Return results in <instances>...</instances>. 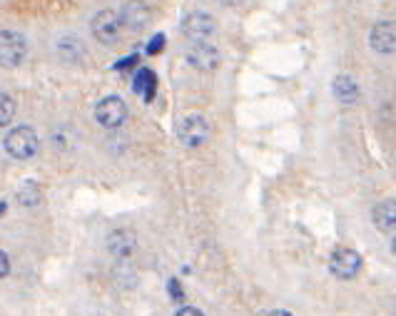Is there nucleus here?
I'll return each instance as SVG.
<instances>
[{
    "mask_svg": "<svg viewBox=\"0 0 396 316\" xmlns=\"http://www.w3.org/2000/svg\"><path fill=\"white\" fill-rule=\"evenodd\" d=\"M90 30H93V35L103 45H115L117 40H120V30H122L120 13H115V11L95 13L93 20H90Z\"/></svg>",
    "mask_w": 396,
    "mask_h": 316,
    "instance_id": "nucleus-4",
    "label": "nucleus"
},
{
    "mask_svg": "<svg viewBox=\"0 0 396 316\" xmlns=\"http://www.w3.org/2000/svg\"><path fill=\"white\" fill-rule=\"evenodd\" d=\"M180 27L190 40L202 43V40H207L209 35L215 33V20H212V15H207V13L194 11V13H187V15L182 18Z\"/></svg>",
    "mask_w": 396,
    "mask_h": 316,
    "instance_id": "nucleus-7",
    "label": "nucleus"
},
{
    "mask_svg": "<svg viewBox=\"0 0 396 316\" xmlns=\"http://www.w3.org/2000/svg\"><path fill=\"white\" fill-rule=\"evenodd\" d=\"M369 43L376 53L391 55L396 53V20H379L371 27V35H369Z\"/></svg>",
    "mask_w": 396,
    "mask_h": 316,
    "instance_id": "nucleus-8",
    "label": "nucleus"
},
{
    "mask_svg": "<svg viewBox=\"0 0 396 316\" xmlns=\"http://www.w3.org/2000/svg\"><path fill=\"white\" fill-rule=\"evenodd\" d=\"M150 18H152V13H150V8L145 6V3H125L120 11L122 25L130 27V30H143V27H147Z\"/></svg>",
    "mask_w": 396,
    "mask_h": 316,
    "instance_id": "nucleus-10",
    "label": "nucleus"
},
{
    "mask_svg": "<svg viewBox=\"0 0 396 316\" xmlns=\"http://www.w3.org/2000/svg\"><path fill=\"white\" fill-rule=\"evenodd\" d=\"M8 272H11V259H8L6 251H0V279L8 277Z\"/></svg>",
    "mask_w": 396,
    "mask_h": 316,
    "instance_id": "nucleus-21",
    "label": "nucleus"
},
{
    "mask_svg": "<svg viewBox=\"0 0 396 316\" xmlns=\"http://www.w3.org/2000/svg\"><path fill=\"white\" fill-rule=\"evenodd\" d=\"M95 120H98L103 127H107V130L120 127L122 122L127 120V105L122 103L120 98H115V95L100 100L98 107H95Z\"/></svg>",
    "mask_w": 396,
    "mask_h": 316,
    "instance_id": "nucleus-6",
    "label": "nucleus"
},
{
    "mask_svg": "<svg viewBox=\"0 0 396 316\" xmlns=\"http://www.w3.org/2000/svg\"><path fill=\"white\" fill-rule=\"evenodd\" d=\"M132 88L138 95H143L145 103H152L154 93H157V75L150 67H140L135 80H132Z\"/></svg>",
    "mask_w": 396,
    "mask_h": 316,
    "instance_id": "nucleus-14",
    "label": "nucleus"
},
{
    "mask_svg": "<svg viewBox=\"0 0 396 316\" xmlns=\"http://www.w3.org/2000/svg\"><path fill=\"white\" fill-rule=\"evenodd\" d=\"M175 316H204V314L197 309V306H182V309L177 311Z\"/></svg>",
    "mask_w": 396,
    "mask_h": 316,
    "instance_id": "nucleus-22",
    "label": "nucleus"
},
{
    "mask_svg": "<svg viewBox=\"0 0 396 316\" xmlns=\"http://www.w3.org/2000/svg\"><path fill=\"white\" fill-rule=\"evenodd\" d=\"M3 212H6V202H0V217H3Z\"/></svg>",
    "mask_w": 396,
    "mask_h": 316,
    "instance_id": "nucleus-25",
    "label": "nucleus"
},
{
    "mask_svg": "<svg viewBox=\"0 0 396 316\" xmlns=\"http://www.w3.org/2000/svg\"><path fill=\"white\" fill-rule=\"evenodd\" d=\"M209 132H212L209 122L197 112L182 117L180 125H177V137H180V142L185 147H199V145H204L209 140Z\"/></svg>",
    "mask_w": 396,
    "mask_h": 316,
    "instance_id": "nucleus-2",
    "label": "nucleus"
},
{
    "mask_svg": "<svg viewBox=\"0 0 396 316\" xmlns=\"http://www.w3.org/2000/svg\"><path fill=\"white\" fill-rule=\"evenodd\" d=\"M13 117H15V100L11 95L0 93V127L11 125Z\"/></svg>",
    "mask_w": 396,
    "mask_h": 316,
    "instance_id": "nucleus-17",
    "label": "nucleus"
},
{
    "mask_svg": "<svg viewBox=\"0 0 396 316\" xmlns=\"http://www.w3.org/2000/svg\"><path fill=\"white\" fill-rule=\"evenodd\" d=\"M3 147H6V152L11 154V157L30 159L38 154L40 142H38V135H35L33 127L20 125V127H13V130L8 132L6 140H3Z\"/></svg>",
    "mask_w": 396,
    "mask_h": 316,
    "instance_id": "nucleus-1",
    "label": "nucleus"
},
{
    "mask_svg": "<svg viewBox=\"0 0 396 316\" xmlns=\"http://www.w3.org/2000/svg\"><path fill=\"white\" fill-rule=\"evenodd\" d=\"M362 269V256L359 251L347 249V246H341V249H334V254L329 256V272L334 274L336 279H354Z\"/></svg>",
    "mask_w": 396,
    "mask_h": 316,
    "instance_id": "nucleus-5",
    "label": "nucleus"
},
{
    "mask_svg": "<svg viewBox=\"0 0 396 316\" xmlns=\"http://www.w3.org/2000/svg\"><path fill=\"white\" fill-rule=\"evenodd\" d=\"M28 55V40L15 30H0V65L18 67Z\"/></svg>",
    "mask_w": 396,
    "mask_h": 316,
    "instance_id": "nucleus-3",
    "label": "nucleus"
},
{
    "mask_svg": "<svg viewBox=\"0 0 396 316\" xmlns=\"http://www.w3.org/2000/svg\"><path fill=\"white\" fill-rule=\"evenodd\" d=\"M187 62L192 67L202 72H212L220 67V50L215 45H207V43H197L194 48H190L187 53Z\"/></svg>",
    "mask_w": 396,
    "mask_h": 316,
    "instance_id": "nucleus-9",
    "label": "nucleus"
},
{
    "mask_svg": "<svg viewBox=\"0 0 396 316\" xmlns=\"http://www.w3.org/2000/svg\"><path fill=\"white\" fill-rule=\"evenodd\" d=\"M162 48H165V35L157 33V35H154V38L147 43V55H157V53H162Z\"/></svg>",
    "mask_w": 396,
    "mask_h": 316,
    "instance_id": "nucleus-18",
    "label": "nucleus"
},
{
    "mask_svg": "<svg viewBox=\"0 0 396 316\" xmlns=\"http://www.w3.org/2000/svg\"><path fill=\"white\" fill-rule=\"evenodd\" d=\"M391 251H394V256H396V237L391 239Z\"/></svg>",
    "mask_w": 396,
    "mask_h": 316,
    "instance_id": "nucleus-24",
    "label": "nucleus"
},
{
    "mask_svg": "<svg viewBox=\"0 0 396 316\" xmlns=\"http://www.w3.org/2000/svg\"><path fill=\"white\" fill-rule=\"evenodd\" d=\"M58 55H60L65 62H77L85 55V48H83V43H80L77 38L65 35V38L58 43Z\"/></svg>",
    "mask_w": 396,
    "mask_h": 316,
    "instance_id": "nucleus-15",
    "label": "nucleus"
},
{
    "mask_svg": "<svg viewBox=\"0 0 396 316\" xmlns=\"http://www.w3.org/2000/svg\"><path fill=\"white\" fill-rule=\"evenodd\" d=\"M132 65H138V55H130V58H125V60L115 62V70H130Z\"/></svg>",
    "mask_w": 396,
    "mask_h": 316,
    "instance_id": "nucleus-20",
    "label": "nucleus"
},
{
    "mask_svg": "<svg viewBox=\"0 0 396 316\" xmlns=\"http://www.w3.org/2000/svg\"><path fill=\"white\" fill-rule=\"evenodd\" d=\"M135 246H138V239H135V235H132L130 229H115V232H110V237H107V251L120 256V259L132 256Z\"/></svg>",
    "mask_w": 396,
    "mask_h": 316,
    "instance_id": "nucleus-11",
    "label": "nucleus"
},
{
    "mask_svg": "<svg viewBox=\"0 0 396 316\" xmlns=\"http://www.w3.org/2000/svg\"><path fill=\"white\" fill-rule=\"evenodd\" d=\"M167 291H170V296L172 299H185V291H182V287H180V282H177V279H170V282H167Z\"/></svg>",
    "mask_w": 396,
    "mask_h": 316,
    "instance_id": "nucleus-19",
    "label": "nucleus"
},
{
    "mask_svg": "<svg viewBox=\"0 0 396 316\" xmlns=\"http://www.w3.org/2000/svg\"><path fill=\"white\" fill-rule=\"evenodd\" d=\"M267 316H294V314H289V311H284V309H275V311H270Z\"/></svg>",
    "mask_w": 396,
    "mask_h": 316,
    "instance_id": "nucleus-23",
    "label": "nucleus"
},
{
    "mask_svg": "<svg viewBox=\"0 0 396 316\" xmlns=\"http://www.w3.org/2000/svg\"><path fill=\"white\" fill-rule=\"evenodd\" d=\"M371 222L379 232H394L396 229V199H381L371 209Z\"/></svg>",
    "mask_w": 396,
    "mask_h": 316,
    "instance_id": "nucleus-12",
    "label": "nucleus"
},
{
    "mask_svg": "<svg viewBox=\"0 0 396 316\" xmlns=\"http://www.w3.org/2000/svg\"><path fill=\"white\" fill-rule=\"evenodd\" d=\"M15 197H18V204H22V207H35L40 202V187L35 182H25V185H20Z\"/></svg>",
    "mask_w": 396,
    "mask_h": 316,
    "instance_id": "nucleus-16",
    "label": "nucleus"
},
{
    "mask_svg": "<svg viewBox=\"0 0 396 316\" xmlns=\"http://www.w3.org/2000/svg\"><path fill=\"white\" fill-rule=\"evenodd\" d=\"M331 93L339 100L341 105H354L359 100V85L352 75H336L334 82H331Z\"/></svg>",
    "mask_w": 396,
    "mask_h": 316,
    "instance_id": "nucleus-13",
    "label": "nucleus"
}]
</instances>
